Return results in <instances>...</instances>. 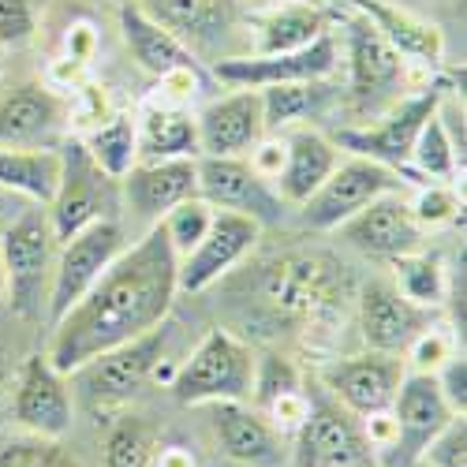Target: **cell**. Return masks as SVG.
<instances>
[{
    "mask_svg": "<svg viewBox=\"0 0 467 467\" xmlns=\"http://www.w3.org/2000/svg\"><path fill=\"white\" fill-rule=\"evenodd\" d=\"M210 221H213V206H210V202H202V199H187V202L172 206L158 224L165 228V236H169L176 258H183V254H191L194 247H199V240L206 236Z\"/></svg>",
    "mask_w": 467,
    "mask_h": 467,
    "instance_id": "obj_38",
    "label": "cell"
},
{
    "mask_svg": "<svg viewBox=\"0 0 467 467\" xmlns=\"http://www.w3.org/2000/svg\"><path fill=\"white\" fill-rule=\"evenodd\" d=\"M456 165H463V150H460L456 139L449 135L445 116L434 112L431 120L422 124L419 139H415V150H411V180L422 176V180H441V183H449V180L456 176Z\"/></svg>",
    "mask_w": 467,
    "mask_h": 467,
    "instance_id": "obj_33",
    "label": "cell"
},
{
    "mask_svg": "<svg viewBox=\"0 0 467 467\" xmlns=\"http://www.w3.org/2000/svg\"><path fill=\"white\" fill-rule=\"evenodd\" d=\"M0 217H8V191H0ZM19 217V213H16ZM16 217H8V221H16Z\"/></svg>",
    "mask_w": 467,
    "mask_h": 467,
    "instance_id": "obj_45",
    "label": "cell"
},
{
    "mask_svg": "<svg viewBox=\"0 0 467 467\" xmlns=\"http://www.w3.org/2000/svg\"><path fill=\"white\" fill-rule=\"evenodd\" d=\"M419 463H426V467H467V419L452 415L445 422V431L426 445Z\"/></svg>",
    "mask_w": 467,
    "mask_h": 467,
    "instance_id": "obj_41",
    "label": "cell"
},
{
    "mask_svg": "<svg viewBox=\"0 0 467 467\" xmlns=\"http://www.w3.org/2000/svg\"><path fill=\"white\" fill-rule=\"evenodd\" d=\"M34 34V16L26 0H0V46H19Z\"/></svg>",
    "mask_w": 467,
    "mask_h": 467,
    "instance_id": "obj_42",
    "label": "cell"
},
{
    "mask_svg": "<svg viewBox=\"0 0 467 467\" xmlns=\"http://www.w3.org/2000/svg\"><path fill=\"white\" fill-rule=\"evenodd\" d=\"M199 199L213 210L247 213L258 224L281 221V194L244 158H199Z\"/></svg>",
    "mask_w": 467,
    "mask_h": 467,
    "instance_id": "obj_16",
    "label": "cell"
},
{
    "mask_svg": "<svg viewBox=\"0 0 467 467\" xmlns=\"http://www.w3.org/2000/svg\"><path fill=\"white\" fill-rule=\"evenodd\" d=\"M296 467H374L363 422L340 408L326 389L306 393V419L292 434Z\"/></svg>",
    "mask_w": 467,
    "mask_h": 467,
    "instance_id": "obj_9",
    "label": "cell"
},
{
    "mask_svg": "<svg viewBox=\"0 0 467 467\" xmlns=\"http://www.w3.org/2000/svg\"><path fill=\"white\" fill-rule=\"evenodd\" d=\"M337 67V42L333 34H322L318 42H310L306 49L296 53H269V57H228L217 60L213 75L228 87H251V90H265V87H288V83H318Z\"/></svg>",
    "mask_w": 467,
    "mask_h": 467,
    "instance_id": "obj_15",
    "label": "cell"
},
{
    "mask_svg": "<svg viewBox=\"0 0 467 467\" xmlns=\"http://www.w3.org/2000/svg\"><path fill=\"white\" fill-rule=\"evenodd\" d=\"M322 5H326V0H322ZM333 5H340V0H333ZM344 5H348V0H344Z\"/></svg>",
    "mask_w": 467,
    "mask_h": 467,
    "instance_id": "obj_48",
    "label": "cell"
},
{
    "mask_svg": "<svg viewBox=\"0 0 467 467\" xmlns=\"http://www.w3.org/2000/svg\"><path fill=\"white\" fill-rule=\"evenodd\" d=\"M262 288V303L274 318L285 322H315L337 303L344 277L340 265L326 254L315 251H299V254H285L277 262L265 265V274L258 281Z\"/></svg>",
    "mask_w": 467,
    "mask_h": 467,
    "instance_id": "obj_6",
    "label": "cell"
},
{
    "mask_svg": "<svg viewBox=\"0 0 467 467\" xmlns=\"http://www.w3.org/2000/svg\"><path fill=\"white\" fill-rule=\"evenodd\" d=\"M344 46H348V109H352L356 120L381 116L389 105L400 101L397 94L408 79V60L356 8L352 16H344Z\"/></svg>",
    "mask_w": 467,
    "mask_h": 467,
    "instance_id": "obj_4",
    "label": "cell"
},
{
    "mask_svg": "<svg viewBox=\"0 0 467 467\" xmlns=\"http://www.w3.org/2000/svg\"><path fill=\"white\" fill-rule=\"evenodd\" d=\"M83 146L112 180H124L131 172V165L139 161V124H135V116L112 112L109 120H101L98 128H90L83 135Z\"/></svg>",
    "mask_w": 467,
    "mask_h": 467,
    "instance_id": "obj_31",
    "label": "cell"
},
{
    "mask_svg": "<svg viewBox=\"0 0 467 467\" xmlns=\"http://www.w3.org/2000/svg\"><path fill=\"white\" fill-rule=\"evenodd\" d=\"M120 180H112L83 146V139H71L60 150V183L49 202V224L57 244H67L79 236L83 228L98 221H116L120 217Z\"/></svg>",
    "mask_w": 467,
    "mask_h": 467,
    "instance_id": "obj_2",
    "label": "cell"
},
{
    "mask_svg": "<svg viewBox=\"0 0 467 467\" xmlns=\"http://www.w3.org/2000/svg\"><path fill=\"white\" fill-rule=\"evenodd\" d=\"M165 344H169V329L158 326L153 333H146L139 340H128L120 348H109V352L94 356L90 363L71 370L67 378L87 397L90 408H120L153 374H158Z\"/></svg>",
    "mask_w": 467,
    "mask_h": 467,
    "instance_id": "obj_8",
    "label": "cell"
},
{
    "mask_svg": "<svg viewBox=\"0 0 467 467\" xmlns=\"http://www.w3.org/2000/svg\"><path fill=\"white\" fill-rule=\"evenodd\" d=\"M120 247H124L120 221H98V224L83 228L79 236H71L67 244H60L57 265H53V285H49V303H46L49 322L67 315V310L94 288V281L105 274V265L120 254Z\"/></svg>",
    "mask_w": 467,
    "mask_h": 467,
    "instance_id": "obj_12",
    "label": "cell"
},
{
    "mask_svg": "<svg viewBox=\"0 0 467 467\" xmlns=\"http://www.w3.org/2000/svg\"><path fill=\"white\" fill-rule=\"evenodd\" d=\"M434 378H438V385H441L445 400L452 404V411L463 415V408H467V363H463V356H452Z\"/></svg>",
    "mask_w": 467,
    "mask_h": 467,
    "instance_id": "obj_43",
    "label": "cell"
},
{
    "mask_svg": "<svg viewBox=\"0 0 467 467\" xmlns=\"http://www.w3.org/2000/svg\"><path fill=\"white\" fill-rule=\"evenodd\" d=\"M460 210H463L460 194H456L452 187H445V183L422 187V191L415 194V202H411V213H415V221H419L422 232H426V228H441V224L456 221Z\"/></svg>",
    "mask_w": 467,
    "mask_h": 467,
    "instance_id": "obj_40",
    "label": "cell"
},
{
    "mask_svg": "<svg viewBox=\"0 0 467 467\" xmlns=\"http://www.w3.org/2000/svg\"><path fill=\"white\" fill-rule=\"evenodd\" d=\"M139 161L199 158V124L183 105H146L139 116Z\"/></svg>",
    "mask_w": 467,
    "mask_h": 467,
    "instance_id": "obj_27",
    "label": "cell"
},
{
    "mask_svg": "<svg viewBox=\"0 0 467 467\" xmlns=\"http://www.w3.org/2000/svg\"><path fill=\"white\" fill-rule=\"evenodd\" d=\"M67 128V101L42 83H19L0 94V146L57 150Z\"/></svg>",
    "mask_w": 467,
    "mask_h": 467,
    "instance_id": "obj_19",
    "label": "cell"
},
{
    "mask_svg": "<svg viewBox=\"0 0 467 467\" xmlns=\"http://www.w3.org/2000/svg\"><path fill=\"white\" fill-rule=\"evenodd\" d=\"M415 467H426V463H415Z\"/></svg>",
    "mask_w": 467,
    "mask_h": 467,
    "instance_id": "obj_49",
    "label": "cell"
},
{
    "mask_svg": "<svg viewBox=\"0 0 467 467\" xmlns=\"http://www.w3.org/2000/svg\"><path fill=\"white\" fill-rule=\"evenodd\" d=\"M404 374L408 370H404L400 356H385V352H370L367 348V356L329 363L322 370V389L356 419H367V415L393 408V397H397Z\"/></svg>",
    "mask_w": 467,
    "mask_h": 467,
    "instance_id": "obj_14",
    "label": "cell"
},
{
    "mask_svg": "<svg viewBox=\"0 0 467 467\" xmlns=\"http://www.w3.org/2000/svg\"><path fill=\"white\" fill-rule=\"evenodd\" d=\"M262 236V224L247 213L232 210H213V221L206 228V236L199 240L191 254L180 258L176 265V288L180 292H206L217 285L236 262H244Z\"/></svg>",
    "mask_w": 467,
    "mask_h": 467,
    "instance_id": "obj_13",
    "label": "cell"
},
{
    "mask_svg": "<svg viewBox=\"0 0 467 467\" xmlns=\"http://www.w3.org/2000/svg\"><path fill=\"white\" fill-rule=\"evenodd\" d=\"M393 285L404 299H411L415 306H426V310L441 306L449 296V277L441 269V258L422 247L393 258Z\"/></svg>",
    "mask_w": 467,
    "mask_h": 467,
    "instance_id": "obj_32",
    "label": "cell"
},
{
    "mask_svg": "<svg viewBox=\"0 0 467 467\" xmlns=\"http://www.w3.org/2000/svg\"><path fill=\"white\" fill-rule=\"evenodd\" d=\"M120 30H124V42H128L131 57L139 60V67L158 75V79H169L176 71H194V53L161 23H153L139 5L120 8Z\"/></svg>",
    "mask_w": 467,
    "mask_h": 467,
    "instance_id": "obj_28",
    "label": "cell"
},
{
    "mask_svg": "<svg viewBox=\"0 0 467 467\" xmlns=\"http://www.w3.org/2000/svg\"><path fill=\"white\" fill-rule=\"evenodd\" d=\"M326 101V87L318 83H288V87H265L262 90V116L265 131H277L285 124H296L303 116H310Z\"/></svg>",
    "mask_w": 467,
    "mask_h": 467,
    "instance_id": "obj_34",
    "label": "cell"
},
{
    "mask_svg": "<svg viewBox=\"0 0 467 467\" xmlns=\"http://www.w3.org/2000/svg\"><path fill=\"white\" fill-rule=\"evenodd\" d=\"M322 34H329V19L322 5H281L258 23L254 53L258 57L296 53V49H306L310 42H318Z\"/></svg>",
    "mask_w": 467,
    "mask_h": 467,
    "instance_id": "obj_30",
    "label": "cell"
},
{
    "mask_svg": "<svg viewBox=\"0 0 467 467\" xmlns=\"http://www.w3.org/2000/svg\"><path fill=\"white\" fill-rule=\"evenodd\" d=\"M340 232L352 247H359L370 258H385V262L419 251L426 236L411 213V202H404L400 194H381V199L367 202L356 217H348L340 224Z\"/></svg>",
    "mask_w": 467,
    "mask_h": 467,
    "instance_id": "obj_21",
    "label": "cell"
},
{
    "mask_svg": "<svg viewBox=\"0 0 467 467\" xmlns=\"http://www.w3.org/2000/svg\"><path fill=\"white\" fill-rule=\"evenodd\" d=\"M194 124H199V158H244L265 139L262 90L236 87L194 112Z\"/></svg>",
    "mask_w": 467,
    "mask_h": 467,
    "instance_id": "obj_18",
    "label": "cell"
},
{
    "mask_svg": "<svg viewBox=\"0 0 467 467\" xmlns=\"http://www.w3.org/2000/svg\"><path fill=\"white\" fill-rule=\"evenodd\" d=\"M281 5H322V0H281Z\"/></svg>",
    "mask_w": 467,
    "mask_h": 467,
    "instance_id": "obj_47",
    "label": "cell"
},
{
    "mask_svg": "<svg viewBox=\"0 0 467 467\" xmlns=\"http://www.w3.org/2000/svg\"><path fill=\"white\" fill-rule=\"evenodd\" d=\"M8 296V277H5V262H0V299Z\"/></svg>",
    "mask_w": 467,
    "mask_h": 467,
    "instance_id": "obj_46",
    "label": "cell"
},
{
    "mask_svg": "<svg viewBox=\"0 0 467 467\" xmlns=\"http://www.w3.org/2000/svg\"><path fill=\"white\" fill-rule=\"evenodd\" d=\"M194 53L236 26V0H131Z\"/></svg>",
    "mask_w": 467,
    "mask_h": 467,
    "instance_id": "obj_25",
    "label": "cell"
},
{
    "mask_svg": "<svg viewBox=\"0 0 467 467\" xmlns=\"http://www.w3.org/2000/svg\"><path fill=\"white\" fill-rule=\"evenodd\" d=\"M176 265L180 258L165 228L150 224L146 236L131 251L116 254L94 288L53 322V340L46 348L49 363L60 374H71L109 348H120L165 326L180 292Z\"/></svg>",
    "mask_w": 467,
    "mask_h": 467,
    "instance_id": "obj_1",
    "label": "cell"
},
{
    "mask_svg": "<svg viewBox=\"0 0 467 467\" xmlns=\"http://www.w3.org/2000/svg\"><path fill=\"white\" fill-rule=\"evenodd\" d=\"M213 434L228 460L244 467H281L292 452L288 438L247 400H221L213 404Z\"/></svg>",
    "mask_w": 467,
    "mask_h": 467,
    "instance_id": "obj_22",
    "label": "cell"
},
{
    "mask_svg": "<svg viewBox=\"0 0 467 467\" xmlns=\"http://www.w3.org/2000/svg\"><path fill=\"white\" fill-rule=\"evenodd\" d=\"M251 385H254L251 348L228 329H210L172 374V397L180 404L251 400Z\"/></svg>",
    "mask_w": 467,
    "mask_h": 467,
    "instance_id": "obj_5",
    "label": "cell"
},
{
    "mask_svg": "<svg viewBox=\"0 0 467 467\" xmlns=\"http://www.w3.org/2000/svg\"><path fill=\"white\" fill-rule=\"evenodd\" d=\"M393 422H397V434L393 445L381 449L374 467H415L441 431L445 422L460 411H452V404L445 400L441 385L434 374H404L397 397H393Z\"/></svg>",
    "mask_w": 467,
    "mask_h": 467,
    "instance_id": "obj_10",
    "label": "cell"
},
{
    "mask_svg": "<svg viewBox=\"0 0 467 467\" xmlns=\"http://www.w3.org/2000/svg\"><path fill=\"white\" fill-rule=\"evenodd\" d=\"M359 16H367L374 23V30L393 46L408 64H426V67H438L445 57V37L434 23H426L411 12H400L385 0H348Z\"/></svg>",
    "mask_w": 467,
    "mask_h": 467,
    "instance_id": "obj_26",
    "label": "cell"
},
{
    "mask_svg": "<svg viewBox=\"0 0 467 467\" xmlns=\"http://www.w3.org/2000/svg\"><path fill=\"white\" fill-rule=\"evenodd\" d=\"M426 326H431V310L404 299L393 281H370L359 292V337L370 352L404 356Z\"/></svg>",
    "mask_w": 467,
    "mask_h": 467,
    "instance_id": "obj_20",
    "label": "cell"
},
{
    "mask_svg": "<svg viewBox=\"0 0 467 467\" xmlns=\"http://www.w3.org/2000/svg\"><path fill=\"white\" fill-rule=\"evenodd\" d=\"M397 191H404V176H397L393 169L367 161V158L337 161L329 180L303 202V224L315 232H333L348 217H356L367 202L381 199V194H397Z\"/></svg>",
    "mask_w": 467,
    "mask_h": 467,
    "instance_id": "obj_11",
    "label": "cell"
},
{
    "mask_svg": "<svg viewBox=\"0 0 467 467\" xmlns=\"http://www.w3.org/2000/svg\"><path fill=\"white\" fill-rule=\"evenodd\" d=\"M64 378L67 374H60L46 352L26 356L16 381V400H12L16 422L23 431L37 438H64L71 431L75 400H71V385Z\"/></svg>",
    "mask_w": 467,
    "mask_h": 467,
    "instance_id": "obj_17",
    "label": "cell"
},
{
    "mask_svg": "<svg viewBox=\"0 0 467 467\" xmlns=\"http://www.w3.org/2000/svg\"><path fill=\"white\" fill-rule=\"evenodd\" d=\"M337 161H340V153H337L333 139L303 128V131L285 139V161H281V169L274 176V191L281 194V202L303 206L310 194L329 180Z\"/></svg>",
    "mask_w": 467,
    "mask_h": 467,
    "instance_id": "obj_24",
    "label": "cell"
},
{
    "mask_svg": "<svg viewBox=\"0 0 467 467\" xmlns=\"http://www.w3.org/2000/svg\"><path fill=\"white\" fill-rule=\"evenodd\" d=\"M120 191L135 217L158 224L172 206L199 199V158L135 161L131 172L120 180Z\"/></svg>",
    "mask_w": 467,
    "mask_h": 467,
    "instance_id": "obj_23",
    "label": "cell"
},
{
    "mask_svg": "<svg viewBox=\"0 0 467 467\" xmlns=\"http://www.w3.org/2000/svg\"><path fill=\"white\" fill-rule=\"evenodd\" d=\"M57 236L49 213L42 206L23 210L0 236V262H5L8 296L12 310L23 318L46 315L49 285H53V265H57Z\"/></svg>",
    "mask_w": 467,
    "mask_h": 467,
    "instance_id": "obj_3",
    "label": "cell"
},
{
    "mask_svg": "<svg viewBox=\"0 0 467 467\" xmlns=\"http://www.w3.org/2000/svg\"><path fill=\"white\" fill-rule=\"evenodd\" d=\"M415 367V374H438L452 356H456V337L445 333V329H434V326H426L411 344H408V352H404Z\"/></svg>",
    "mask_w": 467,
    "mask_h": 467,
    "instance_id": "obj_39",
    "label": "cell"
},
{
    "mask_svg": "<svg viewBox=\"0 0 467 467\" xmlns=\"http://www.w3.org/2000/svg\"><path fill=\"white\" fill-rule=\"evenodd\" d=\"M0 467H83L79 456L60 445V438H12L0 445Z\"/></svg>",
    "mask_w": 467,
    "mask_h": 467,
    "instance_id": "obj_36",
    "label": "cell"
},
{
    "mask_svg": "<svg viewBox=\"0 0 467 467\" xmlns=\"http://www.w3.org/2000/svg\"><path fill=\"white\" fill-rule=\"evenodd\" d=\"M303 389V378L296 370L292 359L277 356V352H269L262 359H254V385H251V400L258 411H265L269 404H277L281 397L288 393H299Z\"/></svg>",
    "mask_w": 467,
    "mask_h": 467,
    "instance_id": "obj_37",
    "label": "cell"
},
{
    "mask_svg": "<svg viewBox=\"0 0 467 467\" xmlns=\"http://www.w3.org/2000/svg\"><path fill=\"white\" fill-rule=\"evenodd\" d=\"M441 105V90L438 87H426L411 98H400L397 105H389L378 124L370 128H340L333 146L348 150L352 158H367V161H378L385 169H393L397 176L411 180V150H415V139L422 131V124L431 120Z\"/></svg>",
    "mask_w": 467,
    "mask_h": 467,
    "instance_id": "obj_7",
    "label": "cell"
},
{
    "mask_svg": "<svg viewBox=\"0 0 467 467\" xmlns=\"http://www.w3.org/2000/svg\"><path fill=\"white\" fill-rule=\"evenodd\" d=\"M153 449H158V431L139 415H124L109 431L105 467H150Z\"/></svg>",
    "mask_w": 467,
    "mask_h": 467,
    "instance_id": "obj_35",
    "label": "cell"
},
{
    "mask_svg": "<svg viewBox=\"0 0 467 467\" xmlns=\"http://www.w3.org/2000/svg\"><path fill=\"white\" fill-rule=\"evenodd\" d=\"M150 467H199V460H194V452L180 441H158V449H153V460Z\"/></svg>",
    "mask_w": 467,
    "mask_h": 467,
    "instance_id": "obj_44",
    "label": "cell"
},
{
    "mask_svg": "<svg viewBox=\"0 0 467 467\" xmlns=\"http://www.w3.org/2000/svg\"><path fill=\"white\" fill-rule=\"evenodd\" d=\"M60 183V150L49 146H0V191L49 206Z\"/></svg>",
    "mask_w": 467,
    "mask_h": 467,
    "instance_id": "obj_29",
    "label": "cell"
}]
</instances>
